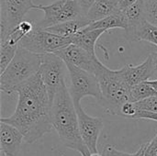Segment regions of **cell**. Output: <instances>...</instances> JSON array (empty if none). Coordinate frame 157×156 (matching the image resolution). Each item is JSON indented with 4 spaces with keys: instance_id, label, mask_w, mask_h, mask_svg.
I'll return each mask as SVG.
<instances>
[{
    "instance_id": "obj_1",
    "label": "cell",
    "mask_w": 157,
    "mask_h": 156,
    "mask_svg": "<svg viewBox=\"0 0 157 156\" xmlns=\"http://www.w3.org/2000/svg\"><path fill=\"white\" fill-rule=\"evenodd\" d=\"M16 93L18 97L14 113L1 118L0 122L17 128L23 134L26 143H34L53 129L52 102L40 74L17 87Z\"/></svg>"
},
{
    "instance_id": "obj_2",
    "label": "cell",
    "mask_w": 157,
    "mask_h": 156,
    "mask_svg": "<svg viewBox=\"0 0 157 156\" xmlns=\"http://www.w3.org/2000/svg\"><path fill=\"white\" fill-rule=\"evenodd\" d=\"M51 120L52 128L66 147L82 156L90 154L81 138L76 109L67 86H63L54 97Z\"/></svg>"
},
{
    "instance_id": "obj_3",
    "label": "cell",
    "mask_w": 157,
    "mask_h": 156,
    "mask_svg": "<svg viewBox=\"0 0 157 156\" xmlns=\"http://www.w3.org/2000/svg\"><path fill=\"white\" fill-rule=\"evenodd\" d=\"M95 75L101 91V99L98 104L107 114L121 116L123 105L131 102V86L125 81L121 68L111 70L102 64Z\"/></svg>"
},
{
    "instance_id": "obj_4",
    "label": "cell",
    "mask_w": 157,
    "mask_h": 156,
    "mask_svg": "<svg viewBox=\"0 0 157 156\" xmlns=\"http://www.w3.org/2000/svg\"><path fill=\"white\" fill-rule=\"evenodd\" d=\"M41 58L42 55L18 47L14 59L5 72L0 74L1 91L9 96L16 93L17 87L39 73Z\"/></svg>"
},
{
    "instance_id": "obj_5",
    "label": "cell",
    "mask_w": 157,
    "mask_h": 156,
    "mask_svg": "<svg viewBox=\"0 0 157 156\" xmlns=\"http://www.w3.org/2000/svg\"><path fill=\"white\" fill-rule=\"evenodd\" d=\"M34 9L44 13L43 18L37 22V26L43 29L86 16L77 0H57L51 5H36Z\"/></svg>"
},
{
    "instance_id": "obj_6",
    "label": "cell",
    "mask_w": 157,
    "mask_h": 156,
    "mask_svg": "<svg viewBox=\"0 0 157 156\" xmlns=\"http://www.w3.org/2000/svg\"><path fill=\"white\" fill-rule=\"evenodd\" d=\"M70 44H72L71 38L53 34L46 29L39 28L36 23L34 29L20 40L18 47L43 55L47 53H55Z\"/></svg>"
},
{
    "instance_id": "obj_7",
    "label": "cell",
    "mask_w": 157,
    "mask_h": 156,
    "mask_svg": "<svg viewBox=\"0 0 157 156\" xmlns=\"http://www.w3.org/2000/svg\"><path fill=\"white\" fill-rule=\"evenodd\" d=\"M66 66L71 82L68 90L74 105H80L81 100L86 97H93L99 102L101 91L96 75L70 63H66Z\"/></svg>"
},
{
    "instance_id": "obj_8",
    "label": "cell",
    "mask_w": 157,
    "mask_h": 156,
    "mask_svg": "<svg viewBox=\"0 0 157 156\" xmlns=\"http://www.w3.org/2000/svg\"><path fill=\"white\" fill-rule=\"evenodd\" d=\"M66 71H68L66 63L55 53H47L42 55L39 74L47 89L52 105L56 94L63 86H66Z\"/></svg>"
},
{
    "instance_id": "obj_9",
    "label": "cell",
    "mask_w": 157,
    "mask_h": 156,
    "mask_svg": "<svg viewBox=\"0 0 157 156\" xmlns=\"http://www.w3.org/2000/svg\"><path fill=\"white\" fill-rule=\"evenodd\" d=\"M35 6L33 0H0V43L6 41L12 30Z\"/></svg>"
},
{
    "instance_id": "obj_10",
    "label": "cell",
    "mask_w": 157,
    "mask_h": 156,
    "mask_svg": "<svg viewBox=\"0 0 157 156\" xmlns=\"http://www.w3.org/2000/svg\"><path fill=\"white\" fill-rule=\"evenodd\" d=\"M75 107L78 118L80 135L86 147L90 154H98V142L104 128L103 120L99 117H92L88 115L83 109L81 105Z\"/></svg>"
},
{
    "instance_id": "obj_11",
    "label": "cell",
    "mask_w": 157,
    "mask_h": 156,
    "mask_svg": "<svg viewBox=\"0 0 157 156\" xmlns=\"http://www.w3.org/2000/svg\"><path fill=\"white\" fill-rule=\"evenodd\" d=\"M55 54L62 58L65 63L73 64L93 74H96L103 64L97 55H94L75 44H70L69 46L55 52Z\"/></svg>"
},
{
    "instance_id": "obj_12",
    "label": "cell",
    "mask_w": 157,
    "mask_h": 156,
    "mask_svg": "<svg viewBox=\"0 0 157 156\" xmlns=\"http://www.w3.org/2000/svg\"><path fill=\"white\" fill-rule=\"evenodd\" d=\"M24 142L23 134L17 128L7 123L0 122V150L5 155H18Z\"/></svg>"
},
{
    "instance_id": "obj_13",
    "label": "cell",
    "mask_w": 157,
    "mask_h": 156,
    "mask_svg": "<svg viewBox=\"0 0 157 156\" xmlns=\"http://www.w3.org/2000/svg\"><path fill=\"white\" fill-rule=\"evenodd\" d=\"M126 39L130 41H147L157 47V26H155L141 18L128 24L126 29Z\"/></svg>"
},
{
    "instance_id": "obj_14",
    "label": "cell",
    "mask_w": 157,
    "mask_h": 156,
    "mask_svg": "<svg viewBox=\"0 0 157 156\" xmlns=\"http://www.w3.org/2000/svg\"><path fill=\"white\" fill-rule=\"evenodd\" d=\"M122 74L127 84L132 87L153 79L152 57L149 55L141 64H127L121 68Z\"/></svg>"
},
{
    "instance_id": "obj_15",
    "label": "cell",
    "mask_w": 157,
    "mask_h": 156,
    "mask_svg": "<svg viewBox=\"0 0 157 156\" xmlns=\"http://www.w3.org/2000/svg\"><path fill=\"white\" fill-rule=\"evenodd\" d=\"M119 0H96L86 13V17L91 22L102 20L118 11Z\"/></svg>"
},
{
    "instance_id": "obj_16",
    "label": "cell",
    "mask_w": 157,
    "mask_h": 156,
    "mask_svg": "<svg viewBox=\"0 0 157 156\" xmlns=\"http://www.w3.org/2000/svg\"><path fill=\"white\" fill-rule=\"evenodd\" d=\"M107 32L105 29H87L86 28L80 30L71 38L72 44L81 47L88 52L96 55V43L99 37Z\"/></svg>"
},
{
    "instance_id": "obj_17",
    "label": "cell",
    "mask_w": 157,
    "mask_h": 156,
    "mask_svg": "<svg viewBox=\"0 0 157 156\" xmlns=\"http://www.w3.org/2000/svg\"><path fill=\"white\" fill-rule=\"evenodd\" d=\"M90 24H91V22L86 17H84V18L70 20V21L48 28V29H46V30H48L53 34L62 36V37L72 38L73 36H75L76 33H78L83 29L86 28Z\"/></svg>"
},
{
    "instance_id": "obj_18",
    "label": "cell",
    "mask_w": 157,
    "mask_h": 156,
    "mask_svg": "<svg viewBox=\"0 0 157 156\" xmlns=\"http://www.w3.org/2000/svg\"><path fill=\"white\" fill-rule=\"evenodd\" d=\"M122 29L125 30L127 28V21L124 17L122 11H117L115 14L102 19L99 21H96L91 23L89 26L86 27L87 29H105L110 30L112 29Z\"/></svg>"
},
{
    "instance_id": "obj_19",
    "label": "cell",
    "mask_w": 157,
    "mask_h": 156,
    "mask_svg": "<svg viewBox=\"0 0 157 156\" xmlns=\"http://www.w3.org/2000/svg\"><path fill=\"white\" fill-rule=\"evenodd\" d=\"M155 96H157L156 92L147 82H144L131 87L130 101L132 103H137Z\"/></svg>"
},
{
    "instance_id": "obj_20",
    "label": "cell",
    "mask_w": 157,
    "mask_h": 156,
    "mask_svg": "<svg viewBox=\"0 0 157 156\" xmlns=\"http://www.w3.org/2000/svg\"><path fill=\"white\" fill-rule=\"evenodd\" d=\"M17 49V45L0 44V74L5 72L6 67L12 62Z\"/></svg>"
},
{
    "instance_id": "obj_21",
    "label": "cell",
    "mask_w": 157,
    "mask_h": 156,
    "mask_svg": "<svg viewBox=\"0 0 157 156\" xmlns=\"http://www.w3.org/2000/svg\"><path fill=\"white\" fill-rule=\"evenodd\" d=\"M144 18L157 26V0H142Z\"/></svg>"
},
{
    "instance_id": "obj_22",
    "label": "cell",
    "mask_w": 157,
    "mask_h": 156,
    "mask_svg": "<svg viewBox=\"0 0 157 156\" xmlns=\"http://www.w3.org/2000/svg\"><path fill=\"white\" fill-rule=\"evenodd\" d=\"M138 110L157 113V96L148 97L143 101L135 103Z\"/></svg>"
},
{
    "instance_id": "obj_23",
    "label": "cell",
    "mask_w": 157,
    "mask_h": 156,
    "mask_svg": "<svg viewBox=\"0 0 157 156\" xmlns=\"http://www.w3.org/2000/svg\"><path fill=\"white\" fill-rule=\"evenodd\" d=\"M137 112H138V108H137L135 103L128 102V103L124 104L123 107L121 108V116L133 120V118L135 117V115L137 114Z\"/></svg>"
},
{
    "instance_id": "obj_24",
    "label": "cell",
    "mask_w": 157,
    "mask_h": 156,
    "mask_svg": "<svg viewBox=\"0 0 157 156\" xmlns=\"http://www.w3.org/2000/svg\"><path fill=\"white\" fill-rule=\"evenodd\" d=\"M102 156H134V154H128L125 152H121L118 150L116 147L108 144L105 145L103 150H102Z\"/></svg>"
},
{
    "instance_id": "obj_25",
    "label": "cell",
    "mask_w": 157,
    "mask_h": 156,
    "mask_svg": "<svg viewBox=\"0 0 157 156\" xmlns=\"http://www.w3.org/2000/svg\"><path fill=\"white\" fill-rule=\"evenodd\" d=\"M144 156H157V133L148 143L145 144Z\"/></svg>"
},
{
    "instance_id": "obj_26",
    "label": "cell",
    "mask_w": 157,
    "mask_h": 156,
    "mask_svg": "<svg viewBox=\"0 0 157 156\" xmlns=\"http://www.w3.org/2000/svg\"><path fill=\"white\" fill-rule=\"evenodd\" d=\"M133 120H150L157 121V113L138 110V112L135 115V117L133 118Z\"/></svg>"
},
{
    "instance_id": "obj_27",
    "label": "cell",
    "mask_w": 157,
    "mask_h": 156,
    "mask_svg": "<svg viewBox=\"0 0 157 156\" xmlns=\"http://www.w3.org/2000/svg\"><path fill=\"white\" fill-rule=\"evenodd\" d=\"M139 0H119L118 3V11H124L132 5H134Z\"/></svg>"
},
{
    "instance_id": "obj_28",
    "label": "cell",
    "mask_w": 157,
    "mask_h": 156,
    "mask_svg": "<svg viewBox=\"0 0 157 156\" xmlns=\"http://www.w3.org/2000/svg\"><path fill=\"white\" fill-rule=\"evenodd\" d=\"M152 57V63H153V79L152 80H157V51L153 52L150 54Z\"/></svg>"
},
{
    "instance_id": "obj_29",
    "label": "cell",
    "mask_w": 157,
    "mask_h": 156,
    "mask_svg": "<svg viewBox=\"0 0 157 156\" xmlns=\"http://www.w3.org/2000/svg\"><path fill=\"white\" fill-rule=\"evenodd\" d=\"M77 1L86 13H87V11L89 10L91 6L96 2V0H77Z\"/></svg>"
},
{
    "instance_id": "obj_30",
    "label": "cell",
    "mask_w": 157,
    "mask_h": 156,
    "mask_svg": "<svg viewBox=\"0 0 157 156\" xmlns=\"http://www.w3.org/2000/svg\"><path fill=\"white\" fill-rule=\"evenodd\" d=\"M144 151H145V144H143L140 149L134 154V156H144Z\"/></svg>"
},
{
    "instance_id": "obj_31",
    "label": "cell",
    "mask_w": 157,
    "mask_h": 156,
    "mask_svg": "<svg viewBox=\"0 0 157 156\" xmlns=\"http://www.w3.org/2000/svg\"><path fill=\"white\" fill-rule=\"evenodd\" d=\"M147 83L152 86V88L157 93V80H151V81H147Z\"/></svg>"
},
{
    "instance_id": "obj_32",
    "label": "cell",
    "mask_w": 157,
    "mask_h": 156,
    "mask_svg": "<svg viewBox=\"0 0 157 156\" xmlns=\"http://www.w3.org/2000/svg\"><path fill=\"white\" fill-rule=\"evenodd\" d=\"M86 156H102L101 154H88V155H86Z\"/></svg>"
}]
</instances>
